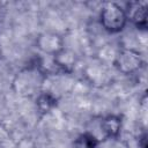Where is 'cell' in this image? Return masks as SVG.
Listing matches in <instances>:
<instances>
[{"label": "cell", "instance_id": "cell-5", "mask_svg": "<svg viewBox=\"0 0 148 148\" xmlns=\"http://www.w3.org/2000/svg\"><path fill=\"white\" fill-rule=\"evenodd\" d=\"M121 128V119L117 116H108L103 119L102 121V130L105 133L106 136L110 138H116L120 133Z\"/></svg>", "mask_w": 148, "mask_h": 148}, {"label": "cell", "instance_id": "cell-3", "mask_svg": "<svg viewBox=\"0 0 148 148\" xmlns=\"http://www.w3.org/2000/svg\"><path fill=\"white\" fill-rule=\"evenodd\" d=\"M147 6L146 1H133L128 3V8L125 10L127 18L140 29H146L147 27Z\"/></svg>", "mask_w": 148, "mask_h": 148}, {"label": "cell", "instance_id": "cell-7", "mask_svg": "<svg viewBox=\"0 0 148 148\" xmlns=\"http://www.w3.org/2000/svg\"><path fill=\"white\" fill-rule=\"evenodd\" d=\"M56 103H57L56 98L50 94H42L37 98V108L43 113L49 112L56 105Z\"/></svg>", "mask_w": 148, "mask_h": 148}, {"label": "cell", "instance_id": "cell-4", "mask_svg": "<svg viewBox=\"0 0 148 148\" xmlns=\"http://www.w3.org/2000/svg\"><path fill=\"white\" fill-rule=\"evenodd\" d=\"M37 45L43 52L51 56H56L64 49L61 37L53 32H45L40 35L37 39Z\"/></svg>", "mask_w": 148, "mask_h": 148}, {"label": "cell", "instance_id": "cell-2", "mask_svg": "<svg viewBox=\"0 0 148 148\" xmlns=\"http://www.w3.org/2000/svg\"><path fill=\"white\" fill-rule=\"evenodd\" d=\"M142 65L141 54L133 49H123L116 58V66L119 72L124 74H132Z\"/></svg>", "mask_w": 148, "mask_h": 148}, {"label": "cell", "instance_id": "cell-6", "mask_svg": "<svg viewBox=\"0 0 148 148\" xmlns=\"http://www.w3.org/2000/svg\"><path fill=\"white\" fill-rule=\"evenodd\" d=\"M98 141L90 133H83L79 135L74 141V148H96Z\"/></svg>", "mask_w": 148, "mask_h": 148}, {"label": "cell", "instance_id": "cell-1", "mask_svg": "<svg viewBox=\"0 0 148 148\" xmlns=\"http://www.w3.org/2000/svg\"><path fill=\"white\" fill-rule=\"evenodd\" d=\"M101 23L109 32H119L127 22L125 9L114 2H106L101 10Z\"/></svg>", "mask_w": 148, "mask_h": 148}]
</instances>
